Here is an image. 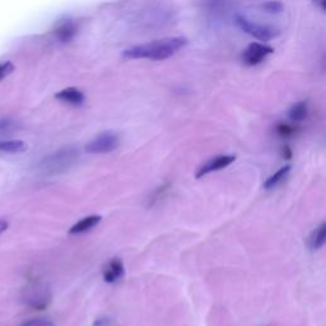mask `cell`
Returning <instances> with one entry per match:
<instances>
[{
    "mask_svg": "<svg viewBox=\"0 0 326 326\" xmlns=\"http://www.w3.org/2000/svg\"><path fill=\"white\" fill-rule=\"evenodd\" d=\"M326 241V223H321L310 236V247L311 250H320Z\"/></svg>",
    "mask_w": 326,
    "mask_h": 326,
    "instance_id": "12",
    "label": "cell"
},
{
    "mask_svg": "<svg viewBox=\"0 0 326 326\" xmlns=\"http://www.w3.org/2000/svg\"><path fill=\"white\" fill-rule=\"evenodd\" d=\"M78 32V26L74 21L72 19H67V21H63L58 24V27L55 28L54 34L55 36L60 40L61 42H68L73 37L76 36V34Z\"/></svg>",
    "mask_w": 326,
    "mask_h": 326,
    "instance_id": "8",
    "label": "cell"
},
{
    "mask_svg": "<svg viewBox=\"0 0 326 326\" xmlns=\"http://www.w3.org/2000/svg\"><path fill=\"white\" fill-rule=\"evenodd\" d=\"M168 187H169V184L163 185V186L158 187L157 190L154 191L153 197H152V199H151V205H152V204H154V203H156V202H157V200L163 199V195H164V193H166V191L168 190Z\"/></svg>",
    "mask_w": 326,
    "mask_h": 326,
    "instance_id": "20",
    "label": "cell"
},
{
    "mask_svg": "<svg viewBox=\"0 0 326 326\" xmlns=\"http://www.w3.org/2000/svg\"><path fill=\"white\" fill-rule=\"evenodd\" d=\"M8 228V222L3 221V219H0V235L4 232V231Z\"/></svg>",
    "mask_w": 326,
    "mask_h": 326,
    "instance_id": "22",
    "label": "cell"
},
{
    "mask_svg": "<svg viewBox=\"0 0 326 326\" xmlns=\"http://www.w3.org/2000/svg\"><path fill=\"white\" fill-rule=\"evenodd\" d=\"M235 21L242 31H244L246 34L251 35V36L255 37V39L261 40V41H269V40L274 39V37H277L279 35L278 30L250 21V19L246 18V17H244V15L241 14L236 15Z\"/></svg>",
    "mask_w": 326,
    "mask_h": 326,
    "instance_id": "3",
    "label": "cell"
},
{
    "mask_svg": "<svg viewBox=\"0 0 326 326\" xmlns=\"http://www.w3.org/2000/svg\"><path fill=\"white\" fill-rule=\"evenodd\" d=\"M27 149V144L22 140H6L0 142V151L8 153H21Z\"/></svg>",
    "mask_w": 326,
    "mask_h": 326,
    "instance_id": "14",
    "label": "cell"
},
{
    "mask_svg": "<svg viewBox=\"0 0 326 326\" xmlns=\"http://www.w3.org/2000/svg\"><path fill=\"white\" fill-rule=\"evenodd\" d=\"M13 70H14V65L10 61H5V63L0 64V81H3L5 77L12 74Z\"/></svg>",
    "mask_w": 326,
    "mask_h": 326,
    "instance_id": "19",
    "label": "cell"
},
{
    "mask_svg": "<svg viewBox=\"0 0 326 326\" xmlns=\"http://www.w3.org/2000/svg\"><path fill=\"white\" fill-rule=\"evenodd\" d=\"M120 145V136L115 131H103L85 145V152L92 154H105L115 151Z\"/></svg>",
    "mask_w": 326,
    "mask_h": 326,
    "instance_id": "4",
    "label": "cell"
},
{
    "mask_svg": "<svg viewBox=\"0 0 326 326\" xmlns=\"http://www.w3.org/2000/svg\"><path fill=\"white\" fill-rule=\"evenodd\" d=\"M282 156H283V158H285V160H290V158H292V151H290L288 145H285V147L282 148Z\"/></svg>",
    "mask_w": 326,
    "mask_h": 326,
    "instance_id": "21",
    "label": "cell"
},
{
    "mask_svg": "<svg viewBox=\"0 0 326 326\" xmlns=\"http://www.w3.org/2000/svg\"><path fill=\"white\" fill-rule=\"evenodd\" d=\"M102 218L100 215H89V217H85L83 219H81L79 222H77L74 226L70 227L69 233L70 235H79V233H84L91 231L92 228L100 223Z\"/></svg>",
    "mask_w": 326,
    "mask_h": 326,
    "instance_id": "11",
    "label": "cell"
},
{
    "mask_svg": "<svg viewBox=\"0 0 326 326\" xmlns=\"http://www.w3.org/2000/svg\"><path fill=\"white\" fill-rule=\"evenodd\" d=\"M124 275V264L120 259H112L103 272V278L107 283H115Z\"/></svg>",
    "mask_w": 326,
    "mask_h": 326,
    "instance_id": "9",
    "label": "cell"
},
{
    "mask_svg": "<svg viewBox=\"0 0 326 326\" xmlns=\"http://www.w3.org/2000/svg\"><path fill=\"white\" fill-rule=\"evenodd\" d=\"M187 43L184 37H167L148 43L134 46L122 52L127 59H151V60H164L184 47Z\"/></svg>",
    "mask_w": 326,
    "mask_h": 326,
    "instance_id": "1",
    "label": "cell"
},
{
    "mask_svg": "<svg viewBox=\"0 0 326 326\" xmlns=\"http://www.w3.org/2000/svg\"><path fill=\"white\" fill-rule=\"evenodd\" d=\"M307 103L298 102L292 106V109L289 110V114H288V115H289L290 120L298 122V121L305 120L306 116H307Z\"/></svg>",
    "mask_w": 326,
    "mask_h": 326,
    "instance_id": "15",
    "label": "cell"
},
{
    "mask_svg": "<svg viewBox=\"0 0 326 326\" xmlns=\"http://www.w3.org/2000/svg\"><path fill=\"white\" fill-rule=\"evenodd\" d=\"M19 326H54L50 319H46V317H37V319H31V320L24 321Z\"/></svg>",
    "mask_w": 326,
    "mask_h": 326,
    "instance_id": "16",
    "label": "cell"
},
{
    "mask_svg": "<svg viewBox=\"0 0 326 326\" xmlns=\"http://www.w3.org/2000/svg\"><path fill=\"white\" fill-rule=\"evenodd\" d=\"M277 133H278V135L283 136V138H288V136H292L297 133V127L282 122V124L277 126Z\"/></svg>",
    "mask_w": 326,
    "mask_h": 326,
    "instance_id": "17",
    "label": "cell"
},
{
    "mask_svg": "<svg viewBox=\"0 0 326 326\" xmlns=\"http://www.w3.org/2000/svg\"><path fill=\"white\" fill-rule=\"evenodd\" d=\"M26 302L32 308L36 310H45L51 301V294L50 290L43 284H32L30 288L26 290Z\"/></svg>",
    "mask_w": 326,
    "mask_h": 326,
    "instance_id": "5",
    "label": "cell"
},
{
    "mask_svg": "<svg viewBox=\"0 0 326 326\" xmlns=\"http://www.w3.org/2000/svg\"><path fill=\"white\" fill-rule=\"evenodd\" d=\"M55 97H56L58 100L73 106H79L84 102V94L82 93L78 88L74 87L65 88V89H63V91L58 92V93L55 94Z\"/></svg>",
    "mask_w": 326,
    "mask_h": 326,
    "instance_id": "10",
    "label": "cell"
},
{
    "mask_svg": "<svg viewBox=\"0 0 326 326\" xmlns=\"http://www.w3.org/2000/svg\"><path fill=\"white\" fill-rule=\"evenodd\" d=\"M79 160V152L73 147L61 148L48 154L39 163L40 172L46 176H55L67 172L76 166Z\"/></svg>",
    "mask_w": 326,
    "mask_h": 326,
    "instance_id": "2",
    "label": "cell"
},
{
    "mask_svg": "<svg viewBox=\"0 0 326 326\" xmlns=\"http://www.w3.org/2000/svg\"><path fill=\"white\" fill-rule=\"evenodd\" d=\"M273 47L265 45V43L254 42L247 46V48L244 50L242 54V60L247 65H256V64L261 63L268 55L273 54Z\"/></svg>",
    "mask_w": 326,
    "mask_h": 326,
    "instance_id": "6",
    "label": "cell"
},
{
    "mask_svg": "<svg viewBox=\"0 0 326 326\" xmlns=\"http://www.w3.org/2000/svg\"><path fill=\"white\" fill-rule=\"evenodd\" d=\"M289 171H290L289 164H287V166H284V167H282V168H279L278 171L274 173V175H272L270 177L268 178V180H266L265 184H264V187H265L266 190H270V189H274L275 186H278V185L283 181L284 178L287 177V175L289 173Z\"/></svg>",
    "mask_w": 326,
    "mask_h": 326,
    "instance_id": "13",
    "label": "cell"
},
{
    "mask_svg": "<svg viewBox=\"0 0 326 326\" xmlns=\"http://www.w3.org/2000/svg\"><path fill=\"white\" fill-rule=\"evenodd\" d=\"M263 8L269 13H281L283 10V4L279 3V1H275V0H270V1H266L263 4Z\"/></svg>",
    "mask_w": 326,
    "mask_h": 326,
    "instance_id": "18",
    "label": "cell"
},
{
    "mask_svg": "<svg viewBox=\"0 0 326 326\" xmlns=\"http://www.w3.org/2000/svg\"><path fill=\"white\" fill-rule=\"evenodd\" d=\"M235 156H218V157L211 158L210 161L204 163V164L198 169L197 177L202 178L203 176L208 175V173L226 168L227 166H230L231 163L235 162Z\"/></svg>",
    "mask_w": 326,
    "mask_h": 326,
    "instance_id": "7",
    "label": "cell"
}]
</instances>
